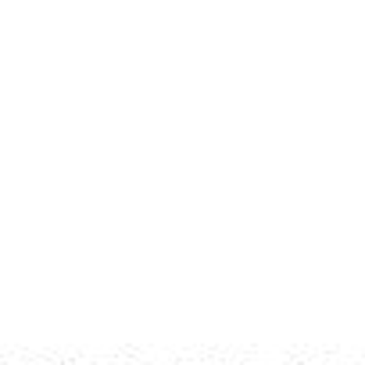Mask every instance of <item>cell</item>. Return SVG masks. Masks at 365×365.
Masks as SVG:
<instances>
[]
</instances>
